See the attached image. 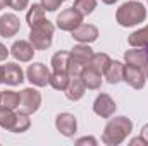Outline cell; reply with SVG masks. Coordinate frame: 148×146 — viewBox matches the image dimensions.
I'll list each match as a JSON object with an SVG mask.
<instances>
[{
	"label": "cell",
	"instance_id": "1",
	"mask_svg": "<svg viewBox=\"0 0 148 146\" xmlns=\"http://www.w3.org/2000/svg\"><path fill=\"white\" fill-rule=\"evenodd\" d=\"M133 132V122L126 115L114 117L107 122L103 134H102V143L107 146H117L121 145L129 134Z\"/></svg>",
	"mask_w": 148,
	"mask_h": 146
},
{
	"label": "cell",
	"instance_id": "2",
	"mask_svg": "<svg viewBox=\"0 0 148 146\" xmlns=\"http://www.w3.org/2000/svg\"><path fill=\"white\" fill-rule=\"evenodd\" d=\"M145 19H147V7L141 2H136V0H129L126 3H122L115 12V21L122 28L138 26Z\"/></svg>",
	"mask_w": 148,
	"mask_h": 146
},
{
	"label": "cell",
	"instance_id": "3",
	"mask_svg": "<svg viewBox=\"0 0 148 146\" xmlns=\"http://www.w3.org/2000/svg\"><path fill=\"white\" fill-rule=\"evenodd\" d=\"M53 33L55 26L48 19H43L29 28V43L35 46V50H47L52 46Z\"/></svg>",
	"mask_w": 148,
	"mask_h": 146
},
{
	"label": "cell",
	"instance_id": "4",
	"mask_svg": "<svg viewBox=\"0 0 148 146\" xmlns=\"http://www.w3.org/2000/svg\"><path fill=\"white\" fill-rule=\"evenodd\" d=\"M40 107H41V93L36 88H24L21 91V105H19L21 112L31 115L38 112Z\"/></svg>",
	"mask_w": 148,
	"mask_h": 146
},
{
	"label": "cell",
	"instance_id": "5",
	"mask_svg": "<svg viewBox=\"0 0 148 146\" xmlns=\"http://www.w3.org/2000/svg\"><path fill=\"white\" fill-rule=\"evenodd\" d=\"M50 71L47 69L45 64L41 62H35V64H29V67L26 69V79L36 86V88H43L50 83Z\"/></svg>",
	"mask_w": 148,
	"mask_h": 146
},
{
	"label": "cell",
	"instance_id": "6",
	"mask_svg": "<svg viewBox=\"0 0 148 146\" xmlns=\"http://www.w3.org/2000/svg\"><path fill=\"white\" fill-rule=\"evenodd\" d=\"M57 28L62 29V31H74L81 23H83V16L74 9V7H69V9H64L60 10V14L57 16Z\"/></svg>",
	"mask_w": 148,
	"mask_h": 146
},
{
	"label": "cell",
	"instance_id": "7",
	"mask_svg": "<svg viewBox=\"0 0 148 146\" xmlns=\"http://www.w3.org/2000/svg\"><path fill=\"white\" fill-rule=\"evenodd\" d=\"M55 127L62 136L73 138L77 132V119H76V115L69 113V112H62L55 117Z\"/></svg>",
	"mask_w": 148,
	"mask_h": 146
},
{
	"label": "cell",
	"instance_id": "8",
	"mask_svg": "<svg viewBox=\"0 0 148 146\" xmlns=\"http://www.w3.org/2000/svg\"><path fill=\"white\" fill-rule=\"evenodd\" d=\"M115 108H117V105H115L114 98L107 93H100L93 102V112L102 119H110L115 113Z\"/></svg>",
	"mask_w": 148,
	"mask_h": 146
},
{
	"label": "cell",
	"instance_id": "9",
	"mask_svg": "<svg viewBox=\"0 0 148 146\" xmlns=\"http://www.w3.org/2000/svg\"><path fill=\"white\" fill-rule=\"evenodd\" d=\"M35 46L29 43V40H19V41H14V45L10 46V55L19 60V62H31L33 60V55H35Z\"/></svg>",
	"mask_w": 148,
	"mask_h": 146
},
{
	"label": "cell",
	"instance_id": "10",
	"mask_svg": "<svg viewBox=\"0 0 148 146\" xmlns=\"http://www.w3.org/2000/svg\"><path fill=\"white\" fill-rule=\"evenodd\" d=\"M21 29V21L16 14H3L0 16V36L2 38H12L16 36Z\"/></svg>",
	"mask_w": 148,
	"mask_h": 146
},
{
	"label": "cell",
	"instance_id": "11",
	"mask_svg": "<svg viewBox=\"0 0 148 146\" xmlns=\"http://www.w3.org/2000/svg\"><path fill=\"white\" fill-rule=\"evenodd\" d=\"M71 35L76 41H79V43H93V41H97L98 40V28L95 26V24H84V23H81L74 31H71Z\"/></svg>",
	"mask_w": 148,
	"mask_h": 146
},
{
	"label": "cell",
	"instance_id": "12",
	"mask_svg": "<svg viewBox=\"0 0 148 146\" xmlns=\"http://www.w3.org/2000/svg\"><path fill=\"white\" fill-rule=\"evenodd\" d=\"M2 79L7 86H19L24 81V72L19 64H5L2 65Z\"/></svg>",
	"mask_w": 148,
	"mask_h": 146
},
{
	"label": "cell",
	"instance_id": "13",
	"mask_svg": "<svg viewBox=\"0 0 148 146\" xmlns=\"http://www.w3.org/2000/svg\"><path fill=\"white\" fill-rule=\"evenodd\" d=\"M124 81H126L131 88L141 89V88L145 86V83H147V76L143 72V69L126 64V67H124Z\"/></svg>",
	"mask_w": 148,
	"mask_h": 146
},
{
	"label": "cell",
	"instance_id": "14",
	"mask_svg": "<svg viewBox=\"0 0 148 146\" xmlns=\"http://www.w3.org/2000/svg\"><path fill=\"white\" fill-rule=\"evenodd\" d=\"M124 60L127 65H134L143 69L148 62V48H141V46H133L131 50H127L124 53Z\"/></svg>",
	"mask_w": 148,
	"mask_h": 146
},
{
	"label": "cell",
	"instance_id": "15",
	"mask_svg": "<svg viewBox=\"0 0 148 146\" xmlns=\"http://www.w3.org/2000/svg\"><path fill=\"white\" fill-rule=\"evenodd\" d=\"M69 53H71V59H73L74 62H77L79 65L86 67V65H90L95 52L91 50V46L88 43H79V45H74V48Z\"/></svg>",
	"mask_w": 148,
	"mask_h": 146
},
{
	"label": "cell",
	"instance_id": "16",
	"mask_svg": "<svg viewBox=\"0 0 148 146\" xmlns=\"http://www.w3.org/2000/svg\"><path fill=\"white\" fill-rule=\"evenodd\" d=\"M64 93H66L67 100H71V102H79V100L84 96V93H86V86H84L81 76H71L69 84H67V88H66Z\"/></svg>",
	"mask_w": 148,
	"mask_h": 146
},
{
	"label": "cell",
	"instance_id": "17",
	"mask_svg": "<svg viewBox=\"0 0 148 146\" xmlns=\"http://www.w3.org/2000/svg\"><path fill=\"white\" fill-rule=\"evenodd\" d=\"M81 79H83L86 89H100L102 88V74L98 72V71H95L91 65L83 67Z\"/></svg>",
	"mask_w": 148,
	"mask_h": 146
},
{
	"label": "cell",
	"instance_id": "18",
	"mask_svg": "<svg viewBox=\"0 0 148 146\" xmlns=\"http://www.w3.org/2000/svg\"><path fill=\"white\" fill-rule=\"evenodd\" d=\"M124 67H126V64H122L119 60H110L107 71L103 74L105 79H107V83L109 84H117V83L124 81Z\"/></svg>",
	"mask_w": 148,
	"mask_h": 146
},
{
	"label": "cell",
	"instance_id": "19",
	"mask_svg": "<svg viewBox=\"0 0 148 146\" xmlns=\"http://www.w3.org/2000/svg\"><path fill=\"white\" fill-rule=\"evenodd\" d=\"M69 62H71V53L64 52V50L53 53V57L50 60L53 72H67L69 71Z\"/></svg>",
	"mask_w": 148,
	"mask_h": 146
},
{
	"label": "cell",
	"instance_id": "20",
	"mask_svg": "<svg viewBox=\"0 0 148 146\" xmlns=\"http://www.w3.org/2000/svg\"><path fill=\"white\" fill-rule=\"evenodd\" d=\"M29 127H31V119H29V115L19 110V112L16 113V120H14V126H12L10 132L21 134V132H26Z\"/></svg>",
	"mask_w": 148,
	"mask_h": 146
},
{
	"label": "cell",
	"instance_id": "21",
	"mask_svg": "<svg viewBox=\"0 0 148 146\" xmlns=\"http://www.w3.org/2000/svg\"><path fill=\"white\" fill-rule=\"evenodd\" d=\"M43 19H45V9H43V5H41V3H33V5L28 9V14H26V23H28V26L31 28V26H35L36 23L43 21Z\"/></svg>",
	"mask_w": 148,
	"mask_h": 146
},
{
	"label": "cell",
	"instance_id": "22",
	"mask_svg": "<svg viewBox=\"0 0 148 146\" xmlns=\"http://www.w3.org/2000/svg\"><path fill=\"white\" fill-rule=\"evenodd\" d=\"M127 43L131 46H141V48H148V26L131 33L127 38Z\"/></svg>",
	"mask_w": 148,
	"mask_h": 146
},
{
	"label": "cell",
	"instance_id": "23",
	"mask_svg": "<svg viewBox=\"0 0 148 146\" xmlns=\"http://www.w3.org/2000/svg\"><path fill=\"white\" fill-rule=\"evenodd\" d=\"M69 79H71L69 72H52L50 74V83L48 84L53 89H57V91H66V88L69 84Z\"/></svg>",
	"mask_w": 148,
	"mask_h": 146
},
{
	"label": "cell",
	"instance_id": "24",
	"mask_svg": "<svg viewBox=\"0 0 148 146\" xmlns=\"http://www.w3.org/2000/svg\"><path fill=\"white\" fill-rule=\"evenodd\" d=\"M0 96H2V107H5V108H19V105H21V93H16V91H2L0 93Z\"/></svg>",
	"mask_w": 148,
	"mask_h": 146
},
{
	"label": "cell",
	"instance_id": "25",
	"mask_svg": "<svg viewBox=\"0 0 148 146\" xmlns=\"http://www.w3.org/2000/svg\"><path fill=\"white\" fill-rule=\"evenodd\" d=\"M110 57H109V53H93V59H91V62H90V65L95 69V71H98V72L105 74V71H107V67H109V64H110Z\"/></svg>",
	"mask_w": 148,
	"mask_h": 146
},
{
	"label": "cell",
	"instance_id": "26",
	"mask_svg": "<svg viewBox=\"0 0 148 146\" xmlns=\"http://www.w3.org/2000/svg\"><path fill=\"white\" fill-rule=\"evenodd\" d=\"M73 7L84 17V16H90L97 9V0H74Z\"/></svg>",
	"mask_w": 148,
	"mask_h": 146
},
{
	"label": "cell",
	"instance_id": "27",
	"mask_svg": "<svg viewBox=\"0 0 148 146\" xmlns=\"http://www.w3.org/2000/svg\"><path fill=\"white\" fill-rule=\"evenodd\" d=\"M14 120H16V113L12 108H5V107H0V127L10 131L12 126H14Z\"/></svg>",
	"mask_w": 148,
	"mask_h": 146
},
{
	"label": "cell",
	"instance_id": "28",
	"mask_svg": "<svg viewBox=\"0 0 148 146\" xmlns=\"http://www.w3.org/2000/svg\"><path fill=\"white\" fill-rule=\"evenodd\" d=\"M62 2H64V0H41V5H43L45 10H48V12H55L57 9H60Z\"/></svg>",
	"mask_w": 148,
	"mask_h": 146
},
{
	"label": "cell",
	"instance_id": "29",
	"mask_svg": "<svg viewBox=\"0 0 148 146\" xmlns=\"http://www.w3.org/2000/svg\"><path fill=\"white\" fill-rule=\"evenodd\" d=\"M28 5H29V0H9V7L12 10H17V12L28 9Z\"/></svg>",
	"mask_w": 148,
	"mask_h": 146
},
{
	"label": "cell",
	"instance_id": "30",
	"mask_svg": "<svg viewBox=\"0 0 148 146\" xmlns=\"http://www.w3.org/2000/svg\"><path fill=\"white\" fill-rule=\"evenodd\" d=\"M76 145H77V146H83V145L97 146V139H95L93 136H84V138H79V139L76 141Z\"/></svg>",
	"mask_w": 148,
	"mask_h": 146
},
{
	"label": "cell",
	"instance_id": "31",
	"mask_svg": "<svg viewBox=\"0 0 148 146\" xmlns=\"http://www.w3.org/2000/svg\"><path fill=\"white\" fill-rule=\"evenodd\" d=\"M129 145L131 146H136V145H141V146H148L147 139L143 138V136H138V138H133L131 141H129Z\"/></svg>",
	"mask_w": 148,
	"mask_h": 146
},
{
	"label": "cell",
	"instance_id": "32",
	"mask_svg": "<svg viewBox=\"0 0 148 146\" xmlns=\"http://www.w3.org/2000/svg\"><path fill=\"white\" fill-rule=\"evenodd\" d=\"M9 53H10V50H9L3 43H0V62H3V60L9 57Z\"/></svg>",
	"mask_w": 148,
	"mask_h": 146
},
{
	"label": "cell",
	"instance_id": "33",
	"mask_svg": "<svg viewBox=\"0 0 148 146\" xmlns=\"http://www.w3.org/2000/svg\"><path fill=\"white\" fill-rule=\"evenodd\" d=\"M141 136L147 139V143H148V124H145V126L141 127Z\"/></svg>",
	"mask_w": 148,
	"mask_h": 146
},
{
	"label": "cell",
	"instance_id": "34",
	"mask_svg": "<svg viewBox=\"0 0 148 146\" xmlns=\"http://www.w3.org/2000/svg\"><path fill=\"white\" fill-rule=\"evenodd\" d=\"M5 7H9V0H0V10Z\"/></svg>",
	"mask_w": 148,
	"mask_h": 146
},
{
	"label": "cell",
	"instance_id": "35",
	"mask_svg": "<svg viewBox=\"0 0 148 146\" xmlns=\"http://www.w3.org/2000/svg\"><path fill=\"white\" fill-rule=\"evenodd\" d=\"M102 2H103L105 5H112V3H115L117 0H102Z\"/></svg>",
	"mask_w": 148,
	"mask_h": 146
},
{
	"label": "cell",
	"instance_id": "36",
	"mask_svg": "<svg viewBox=\"0 0 148 146\" xmlns=\"http://www.w3.org/2000/svg\"><path fill=\"white\" fill-rule=\"evenodd\" d=\"M143 69H145V76H147V79H148V62H147V65H145Z\"/></svg>",
	"mask_w": 148,
	"mask_h": 146
},
{
	"label": "cell",
	"instance_id": "37",
	"mask_svg": "<svg viewBox=\"0 0 148 146\" xmlns=\"http://www.w3.org/2000/svg\"><path fill=\"white\" fill-rule=\"evenodd\" d=\"M3 83V79H2V67H0V84Z\"/></svg>",
	"mask_w": 148,
	"mask_h": 146
},
{
	"label": "cell",
	"instance_id": "38",
	"mask_svg": "<svg viewBox=\"0 0 148 146\" xmlns=\"http://www.w3.org/2000/svg\"><path fill=\"white\" fill-rule=\"evenodd\" d=\"M0 107H2V96H0Z\"/></svg>",
	"mask_w": 148,
	"mask_h": 146
},
{
	"label": "cell",
	"instance_id": "39",
	"mask_svg": "<svg viewBox=\"0 0 148 146\" xmlns=\"http://www.w3.org/2000/svg\"><path fill=\"white\" fill-rule=\"evenodd\" d=\"M64 2H66V0H64Z\"/></svg>",
	"mask_w": 148,
	"mask_h": 146
}]
</instances>
